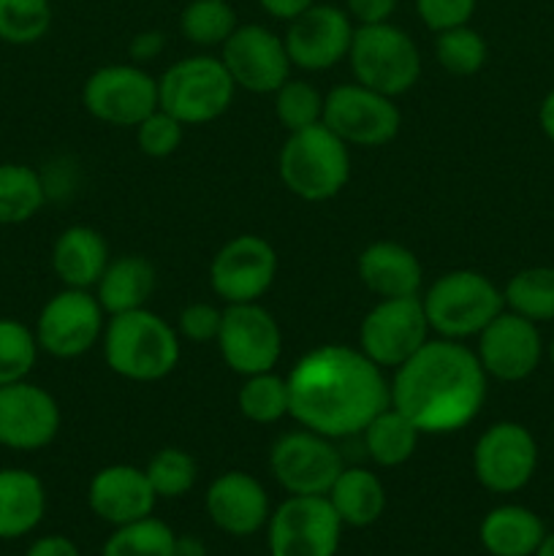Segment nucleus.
I'll use <instances>...</instances> for the list:
<instances>
[{
	"mask_svg": "<svg viewBox=\"0 0 554 556\" xmlns=\"http://www.w3.org/2000/svg\"><path fill=\"white\" fill-rule=\"evenodd\" d=\"M291 418L329 440L362 434L391 405L383 369L362 348L320 345L304 353L288 372Z\"/></svg>",
	"mask_w": 554,
	"mask_h": 556,
	"instance_id": "nucleus-1",
	"label": "nucleus"
},
{
	"mask_svg": "<svg viewBox=\"0 0 554 556\" xmlns=\"http://www.w3.org/2000/svg\"><path fill=\"white\" fill-rule=\"evenodd\" d=\"M324 101L326 96H320L315 85L302 79H288L275 92V114L282 128L293 134V130L313 128L324 119Z\"/></svg>",
	"mask_w": 554,
	"mask_h": 556,
	"instance_id": "nucleus-39",
	"label": "nucleus"
},
{
	"mask_svg": "<svg viewBox=\"0 0 554 556\" xmlns=\"http://www.w3.org/2000/svg\"><path fill=\"white\" fill-rule=\"evenodd\" d=\"M536 556H554V532H546L541 548H538Z\"/></svg>",
	"mask_w": 554,
	"mask_h": 556,
	"instance_id": "nucleus-49",
	"label": "nucleus"
},
{
	"mask_svg": "<svg viewBox=\"0 0 554 556\" xmlns=\"http://www.w3.org/2000/svg\"><path fill=\"white\" fill-rule=\"evenodd\" d=\"M421 296L380 299L358 326V348L380 369H396L429 340Z\"/></svg>",
	"mask_w": 554,
	"mask_h": 556,
	"instance_id": "nucleus-10",
	"label": "nucleus"
},
{
	"mask_svg": "<svg viewBox=\"0 0 554 556\" xmlns=\"http://www.w3.org/2000/svg\"><path fill=\"white\" fill-rule=\"evenodd\" d=\"M429 329L443 340L478 337L505 309L503 288L476 269H454L440 275L421 293Z\"/></svg>",
	"mask_w": 554,
	"mask_h": 556,
	"instance_id": "nucleus-4",
	"label": "nucleus"
},
{
	"mask_svg": "<svg viewBox=\"0 0 554 556\" xmlns=\"http://www.w3.org/2000/svg\"><path fill=\"white\" fill-rule=\"evenodd\" d=\"M25 556H81L79 546L65 535H43L30 543Z\"/></svg>",
	"mask_w": 554,
	"mask_h": 556,
	"instance_id": "nucleus-45",
	"label": "nucleus"
},
{
	"mask_svg": "<svg viewBox=\"0 0 554 556\" xmlns=\"http://www.w3.org/2000/svg\"><path fill=\"white\" fill-rule=\"evenodd\" d=\"M342 527H373L386 510V486L367 467H342L326 494Z\"/></svg>",
	"mask_w": 554,
	"mask_h": 556,
	"instance_id": "nucleus-28",
	"label": "nucleus"
},
{
	"mask_svg": "<svg viewBox=\"0 0 554 556\" xmlns=\"http://www.w3.org/2000/svg\"><path fill=\"white\" fill-rule=\"evenodd\" d=\"M103 307L96 293L85 288H63L41 307L36 320V340L54 358H79L101 342Z\"/></svg>",
	"mask_w": 554,
	"mask_h": 556,
	"instance_id": "nucleus-11",
	"label": "nucleus"
},
{
	"mask_svg": "<svg viewBox=\"0 0 554 556\" xmlns=\"http://www.w3.org/2000/svg\"><path fill=\"white\" fill-rule=\"evenodd\" d=\"M174 556H206L204 543L193 535H177V543H174Z\"/></svg>",
	"mask_w": 554,
	"mask_h": 556,
	"instance_id": "nucleus-48",
	"label": "nucleus"
},
{
	"mask_svg": "<svg viewBox=\"0 0 554 556\" xmlns=\"http://www.w3.org/2000/svg\"><path fill=\"white\" fill-rule=\"evenodd\" d=\"M546 525L525 505H498L478 525V541L489 556H536Z\"/></svg>",
	"mask_w": 554,
	"mask_h": 556,
	"instance_id": "nucleus-25",
	"label": "nucleus"
},
{
	"mask_svg": "<svg viewBox=\"0 0 554 556\" xmlns=\"http://www.w3.org/2000/svg\"><path fill=\"white\" fill-rule=\"evenodd\" d=\"M158 500H179L196 486L199 467L196 459L182 448H161L152 454V459L144 467Z\"/></svg>",
	"mask_w": 554,
	"mask_h": 556,
	"instance_id": "nucleus-38",
	"label": "nucleus"
},
{
	"mask_svg": "<svg viewBox=\"0 0 554 556\" xmlns=\"http://www.w3.org/2000/svg\"><path fill=\"white\" fill-rule=\"evenodd\" d=\"M538 470V443L525 424L498 421L473 448L476 481L492 494H516Z\"/></svg>",
	"mask_w": 554,
	"mask_h": 556,
	"instance_id": "nucleus-14",
	"label": "nucleus"
},
{
	"mask_svg": "<svg viewBox=\"0 0 554 556\" xmlns=\"http://www.w3.org/2000/svg\"><path fill=\"white\" fill-rule=\"evenodd\" d=\"M231 74L221 58H182L158 79V106L182 125H204L228 112L234 103Z\"/></svg>",
	"mask_w": 554,
	"mask_h": 556,
	"instance_id": "nucleus-6",
	"label": "nucleus"
},
{
	"mask_svg": "<svg viewBox=\"0 0 554 556\" xmlns=\"http://www.w3.org/2000/svg\"><path fill=\"white\" fill-rule=\"evenodd\" d=\"M348 60L358 85L389 98L407 92L421 76V52L416 41L391 22L358 25Z\"/></svg>",
	"mask_w": 554,
	"mask_h": 556,
	"instance_id": "nucleus-7",
	"label": "nucleus"
},
{
	"mask_svg": "<svg viewBox=\"0 0 554 556\" xmlns=\"http://www.w3.org/2000/svg\"><path fill=\"white\" fill-rule=\"evenodd\" d=\"M60 432L58 400L30 380L0 386V445L9 451H41Z\"/></svg>",
	"mask_w": 554,
	"mask_h": 556,
	"instance_id": "nucleus-19",
	"label": "nucleus"
},
{
	"mask_svg": "<svg viewBox=\"0 0 554 556\" xmlns=\"http://www.w3.org/2000/svg\"><path fill=\"white\" fill-rule=\"evenodd\" d=\"M47 193V182L33 166L0 163V226H20L36 217Z\"/></svg>",
	"mask_w": 554,
	"mask_h": 556,
	"instance_id": "nucleus-30",
	"label": "nucleus"
},
{
	"mask_svg": "<svg viewBox=\"0 0 554 556\" xmlns=\"http://www.w3.org/2000/svg\"><path fill=\"white\" fill-rule=\"evenodd\" d=\"M237 25V11L228 0H190L179 14V33L196 47H223Z\"/></svg>",
	"mask_w": 554,
	"mask_h": 556,
	"instance_id": "nucleus-33",
	"label": "nucleus"
},
{
	"mask_svg": "<svg viewBox=\"0 0 554 556\" xmlns=\"http://www.w3.org/2000/svg\"><path fill=\"white\" fill-rule=\"evenodd\" d=\"M277 277V253L264 237L239 233L210 264V286L226 304L259 302Z\"/></svg>",
	"mask_w": 554,
	"mask_h": 556,
	"instance_id": "nucleus-17",
	"label": "nucleus"
},
{
	"mask_svg": "<svg viewBox=\"0 0 554 556\" xmlns=\"http://www.w3.org/2000/svg\"><path fill=\"white\" fill-rule=\"evenodd\" d=\"M320 123L348 147H383L400 134L402 114L394 98L351 81L326 92Z\"/></svg>",
	"mask_w": 554,
	"mask_h": 556,
	"instance_id": "nucleus-9",
	"label": "nucleus"
},
{
	"mask_svg": "<svg viewBox=\"0 0 554 556\" xmlns=\"http://www.w3.org/2000/svg\"><path fill=\"white\" fill-rule=\"evenodd\" d=\"M174 535L166 521L147 516L130 525L114 527L109 541L103 543L101 556H174Z\"/></svg>",
	"mask_w": 554,
	"mask_h": 556,
	"instance_id": "nucleus-34",
	"label": "nucleus"
},
{
	"mask_svg": "<svg viewBox=\"0 0 554 556\" xmlns=\"http://www.w3.org/2000/svg\"><path fill=\"white\" fill-rule=\"evenodd\" d=\"M239 413L253 424H277L291 416V389L288 378L275 375V369L248 375L237 394Z\"/></svg>",
	"mask_w": 554,
	"mask_h": 556,
	"instance_id": "nucleus-32",
	"label": "nucleus"
},
{
	"mask_svg": "<svg viewBox=\"0 0 554 556\" xmlns=\"http://www.w3.org/2000/svg\"><path fill=\"white\" fill-rule=\"evenodd\" d=\"M549 362H552V367H554V337H552V342H549Z\"/></svg>",
	"mask_w": 554,
	"mask_h": 556,
	"instance_id": "nucleus-50",
	"label": "nucleus"
},
{
	"mask_svg": "<svg viewBox=\"0 0 554 556\" xmlns=\"http://www.w3.org/2000/svg\"><path fill=\"white\" fill-rule=\"evenodd\" d=\"M81 103L101 123L136 128L158 109V79L136 63L103 65L81 87Z\"/></svg>",
	"mask_w": 554,
	"mask_h": 556,
	"instance_id": "nucleus-13",
	"label": "nucleus"
},
{
	"mask_svg": "<svg viewBox=\"0 0 554 556\" xmlns=\"http://www.w3.org/2000/svg\"><path fill=\"white\" fill-rule=\"evenodd\" d=\"M204 508L212 525L231 538H250L266 530L272 503L259 478L242 470H228L210 483Z\"/></svg>",
	"mask_w": 554,
	"mask_h": 556,
	"instance_id": "nucleus-21",
	"label": "nucleus"
},
{
	"mask_svg": "<svg viewBox=\"0 0 554 556\" xmlns=\"http://www.w3.org/2000/svg\"><path fill=\"white\" fill-rule=\"evenodd\" d=\"M155 286V266L144 255H123L106 264L101 280L96 282V299L106 315L134 313V309L147 307Z\"/></svg>",
	"mask_w": 554,
	"mask_h": 556,
	"instance_id": "nucleus-27",
	"label": "nucleus"
},
{
	"mask_svg": "<svg viewBox=\"0 0 554 556\" xmlns=\"http://www.w3.org/2000/svg\"><path fill=\"white\" fill-rule=\"evenodd\" d=\"M342 454L335 440L310 429L286 432L269 451V470L288 494L326 497L342 472Z\"/></svg>",
	"mask_w": 554,
	"mask_h": 556,
	"instance_id": "nucleus-12",
	"label": "nucleus"
},
{
	"mask_svg": "<svg viewBox=\"0 0 554 556\" xmlns=\"http://www.w3.org/2000/svg\"><path fill=\"white\" fill-rule=\"evenodd\" d=\"M538 123H541V130L546 134V139L554 141V90H549L546 98L541 101V109H538Z\"/></svg>",
	"mask_w": 554,
	"mask_h": 556,
	"instance_id": "nucleus-47",
	"label": "nucleus"
},
{
	"mask_svg": "<svg viewBox=\"0 0 554 556\" xmlns=\"http://www.w3.org/2000/svg\"><path fill=\"white\" fill-rule=\"evenodd\" d=\"M342 521L326 497L288 494L266 521L269 556H337Z\"/></svg>",
	"mask_w": 554,
	"mask_h": 556,
	"instance_id": "nucleus-8",
	"label": "nucleus"
},
{
	"mask_svg": "<svg viewBox=\"0 0 554 556\" xmlns=\"http://www.w3.org/2000/svg\"><path fill=\"white\" fill-rule=\"evenodd\" d=\"M221 60L234 85L259 96H275L291 79V58L286 41L264 25H237L223 43Z\"/></svg>",
	"mask_w": 554,
	"mask_h": 556,
	"instance_id": "nucleus-16",
	"label": "nucleus"
},
{
	"mask_svg": "<svg viewBox=\"0 0 554 556\" xmlns=\"http://www.w3.org/2000/svg\"><path fill=\"white\" fill-rule=\"evenodd\" d=\"M223 324V309L212 307L206 302L188 304V307L179 313L177 320V334L185 337L193 345H206V342H215L221 334Z\"/></svg>",
	"mask_w": 554,
	"mask_h": 556,
	"instance_id": "nucleus-42",
	"label": "nucleus"
},
{
	"mask_svg": "<svg viewBox=\"0 0 554 556\" xmlns=\"http://www.w3.org/2000/svg\"><path fill=\"white\" fill-rule=\"evenodd\" d=\"M400 0H345V11L358 25H378L389 22Z\"/></svg>",
	"mask_w": 554,
	"mask_h": 556,
	"instance_id": "nucleus-43",
	"label": "nucleus"
},
{
	"mask_svg": "<svg viewBox=\"0 0 554 556\" xmlns=\"http://www.w3.org/2000/svg\"><path fill=\"white\" fill-rule=\"evenodd\" d=\"M36 331L16 318H0V386L27 380L38 358Z\"/></svg>",
	"mask_w": 554,
	"mask_h": 556,
	"instance_id": "nucleus-37",
	"label": "nucleus"
},
{
	"mask_svg": "<svg viewBox=\"0 0 554 556\" xmlns=\"http://www.w3.org/2000/svg\"><path fill=\"white\" fill-rule=\"evenodd\" d=\"M489 47L487 38L470 25L451 27V30L438 33L435 38V60L440 68L454 76H473L487 65Z\"/></svg>",
	"mask_w": 554,
	"mask_h": 556,
	"instance_id": "nucleus-35",
	"label": "nucleus"
},
{
	"mask_svg": "<svg viewBox=\"0 0 554 556\" xmlns=\"http://www.w3.org/2000/svg\"><path fill=\"white\" fill-rule=\"evenodd\" d=\"M163 49H166V36L161 30H141L130 38L128 54L134 58L136 65H141L161 58Z\"/></svg>",
	"mask_w": 554,
	"mask_h": 556,
	"instance_id": "nucleus-44",
	"label": "nucleus"
},
{
	"mask_svg": "<svg viewBox=\"0 0 554 556\" xmlns=\"http://www.w3.org/2000/svg\"><path fill=\"white\" fill-rule=\"evenodd\" d=\"M356 271L362 286L378 299L421 296L424 269L416 253L400 242H373L364 248Z\"/></svg>",
	"mask_w": 554,
	"mask_h": 556,
	"instance_id": "nucleus-23",
	"label": "nucleus"
},
{
	"mask_svg": "<svg viewBox=\"0 0 554 556\" xmlns=\"http://www.w3.org/2000/svg\"><path fill=\"white\" fill-rule=\"evenodd\" d=\"M505 309L532 320L549 324L554 320V269L552 266H530L521 269L505 282L503 288Z\"/></svg>",
	"mask_w": 554,
	"mask_h": 556,
	"instance_id": "nucleus-31",
	"label": "nucleus"
},
{
	"mask_svg": "<svg viewBox=\"0 0 554 556\" xmlns=\"http://www.w3.org/2000/svg\"><path fill=\"white\" fill-rule=\"evenodd\" d=\"M313 3L315 0H259V5L266 11V14L275 16V20H282V22H291L293 16H299L304 9H310Z\"/></svg>",
	"mask_w": 554,
	"mask_h": 556,
	"instance_id": "nucleus-46",
	"label": "nucleus"
},
{
	"mask_svg": "<svg viewBox=\"0 0 554 556\" xmlns=\"http://www.w3.org/2000/svg\"><path fill=\"white\" fill-rule=\"evenodd\" d=\"M353 20L335 3H313L288 22L282 36L291 65L302 71H329L348 58L353 41Z\"/></svg>",
	"mask_w": 554,
	"mask_h": 556,
	"instance_id": "nucleus-18",
	"label": "nucleus"
},
{
	"mask_svg": "<svg viewBox=\"0 0 554 556\" xmlns=\"http://www.w3.org/2000/svg\"><path fill=\"white\" fill-rule=\"evenodd\" d=\"M101 340L109 369L134 383L166 378L179 362V334L147 307L109 315Z\"/></svg>",
	"mask_w": 554,
	"mask_h": 556,
	"instance_id": "nucleus-3",
	"label": "nucleus"
},
{
	"mask_svg": "<svg viewBox=\"0 0 554 556\" xmlns=\"http://www.w3.org/2000/svg\"><path fill=\"white\" fill-rule=\"evenodd\" d=\"M52 27L49 0H0V41L27 47L41 41Z\"/></svg>",
	"mask_w": 554,
	"mask_h": 556,
	"instance_id": "nucleus-36",
	"label": "nucleus"
},
{
	"mask_svg": "<svg viewBox=\"0 0 554 556\" xmlns=\"http://www.w3.org/2000/svg\"><path fill=\"white\" fill-rule=\"evenodd\" d=\"M158 494L141 467L109 465L92 476L87 486V505L101 521L112 527L130 525L152 516Z\"/></svg>",
	"mask_w": 554,
	"mask_h": 556,
	"instance_id": "nucleus-22",
	"label": "nucleus"
},
{
	"mask_svg": "<svg viewBox=\"0 0 554 556\" xmlns=\"http://www.w3.org/2000/svg\"><path fill=\"white\" fill-rule=\"evenodd\" d=\"M478 0H416V14L432 33L470 25Z\"/></svg>",
	"mask_w": 554,
	"mask_h": 556,
	"instance_id": "nucleus-41",
	"label": "nucleus"
},
{
	"mask_svg": "<svg viewBox=\"0 0 554 556\" xmlns=\"http://www.w3.org/2000/svg\"><path fill=\"white\" fill-rule=\"evenodd\" d=\"M215 342L226 367L242 378L275 369L282 353L280 326L259 302L228 304Z\"/></svg>",
	"mask_w": 554,
	"mask_h": 556,
	"instance_id": "nucleus-15",
	"label": "nucleus"
},
{
	"mask_svg": "<svg viewBox=\"0 0 554 556\" xmlns=\"http://www.w3.org/2000/svg\"><path fill=\"white\" fill-rule=\"evenodd\" d=\"M364 448L378 467H400L416 454L421 432L396 407H383L362 432Z\"/></svg>",
	"mask_w": 554,
	"mask_h": 556,
	"instance_id": "nucleus-29",
	"label": "nucleus"
},
{
	"mask_svg": "<svg viewBox=\"0 0 554 556\" xmlns=\"http://www.w3.org/2000/svg\"><path fill=\"white\" fill-rule=\"evenodd\" d=\"M476 356L483 372L503 383H519L538 369L543 358V340L538 324L503 309L478 334Z\"/></svg>",
	"mask_w": 554,
	"mask_h": 556,
	"instance_id": "nucleus-20",
	"label": "nucleus"
},
{
	"mask_svg": "<svg viewBox=\"0 0 554 556\" xmlns=\"http://www.w3.org/2000/svg\"><path fill=\"white\" fill-rule=\"evenodd\" d=\"M185 136V125L161 106L152 114H147L136 125V144L147 157H168L179 150Z\"/></svg>",
	"mask_w": 554,
	"mask_h": 556,
	"instance_id": "nucleus-40",
	"label": "nucleus"
},
{
	"mask_svg": "<svg viewBox=\"0 0 554 556\" xmlns=\"http://www.w3.org/2000/svg\"><path fill=\"white\" fill-rule=\"evenodd\" d=\"M47 516L41 478L22 467L0 470V541H16L36 530Z\"/></svg>",
	"mask_w": 554,
	"mask_h": 556,
	"instance_id": "nucleus-26",
	"label": "nucleus"
},
{
	"mask_svg": "<svg viewBox=\"0 0 554 556\" xmlns=\"http://www.w3.org/2000/svg\"><path fill=\"white\" fill-rule=\"evenodd\" d=\"M282 185L302 201H329L351 179L348 144L324 123L293 130L277 157Z\"/></svg>",
	"mask_w": 554,
	"mask_h": 556,
	"instance_id": "nucleus-5",
	"label": "nucleus"
},
{
	"mask_svg": "<svg viewBox=\"0 0 554 556\" xmlns=\"http://www.w3.org/2000/svg\"><path fill=\"white\" fill-rule=\"evenodd\" d=\"M109 261L106 239L92 226H68L52 244V269L65 288H96Z\"/></svg>",
	"mask_w": 554,
	"mask_h": 556,
	"instance_id": "nucleus-24",
	"label": "nucleus"
},
{
	"mask_svg": "<svg viewBox=\"0 0 554 556\" xmlns=\"http://www.w3.org/2000/svg\"><path fill=\"white\" fill-rule=\"evenodd\" d=\"M487 380L473 348L438 337L394 369L389 380L391 407L421 434L459 432L481 413Z\"/></svg>",
	"mask_w": 554,
	"mask_h": 556,
	"instance_id": "nucleus-2",
	"label": "nucleus"
}]
</instances>
